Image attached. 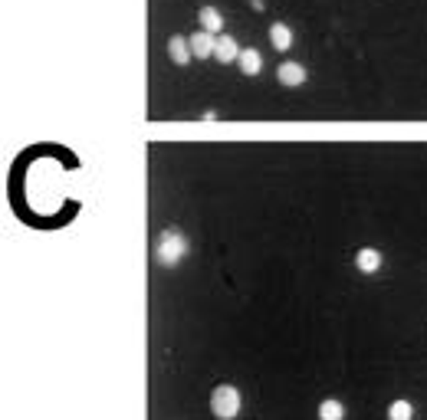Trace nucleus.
Wrapping results in <instances>:
<instances>
[{"mask_svg": "<svg viewBox=\"0 0 427 420\" xmlns=\"http://www.w3.org/2000/svg\"><path fill=\"white\" fill-rule=\"evenodd\" d=\"M188 249H191V243L184 240V233L164 230L158 237V243H155V259H158L161 266H178V263L188 256Z\"/></svg>", "mask_w": 427, "mask_h": 420, "instance_id": "f257e3e1", "label": "nucleus"}, {"mask_svg": "<svg viewBox=\"0 0 427 420\" xmlns=\"http://www.w3.org/2000/svg\"><path fill=\"white\" fill-rule=\"evenodd\" d=\"M211 410L217 420H234L240 414V391L234 384H217L211 394Z\"/></svg>", "mask_w": 427, "mask_h": 420, "instance_id": "f03ea898", "label": "nucleus"}, {"mask_svg": "<svg viewBox=\"0 0 427 420\" xmlns=\"http://www.w3.org/2000/svg\"><path fill=\"white\" fill-rule=\"evenodd\" d=\"M214 50H217V36L207 30H197L191 36V53L197 56V59H207V56H214Z\"/></svg>", "mask_w": 427, "mask_h": 420, "instance_id": "7ed1b4c3", "label": "nucleus"}, {"mask_svg": "<svg viewBox=\"0 0 427 420\" xmlns=\"http://www.w3.org/2000/svg\"><path fill=\"white\" fill-rule=\"evenodd\" d=\"M168 56L174 66H188L191 63V40H184V36H171L168 40Z\"/></svg>", "mask_w": 427, "mask_h": 420, "instance_id": "20e7f679", "label": "nucleus"}, {"mask_svg": "<svg viewBox=\"0 0 427 420\" xmlns=\"http://www.w3.org/2000/svg\"><path fill=\"white\" fill-rule=\"evenodd\" d=\"M276 75H279V82H283V86H302V82H306V69H302L299 63H293V59L279 63Z\"/></svg>", "mask_w": 427, "mask_h": 420, "instance_id": "39448f33", "label": "nucleus"}, {"mask_svg": "<svg viewBox=\"0 0 427 420\" xmlns=\"http://www.w3.org/2000/svg\"><path fill=\"white\" fill-rule=\"evenodd\" d=\"M240 53H244V50H240V46H237V40L234 36H217V50H214V56H217V59H220V63H237V59H240Z\"/></svg>", "mask_w": 427, "mask_h": 420, "instance_id": "423d86ee", "label": "nucleus"}, {"mask_svg": "<svg viewBox=\"0 0 427 420\" xmlns=\"http://www.w3.org/2000/svg\"><path fill=\"white\" fill-rule=\"evenodd\" d=\"M355 266H358L362 273H378L382 270V253H378L374 247L358 249V253H355Z\"/></svg>", "mask_w": 427, "mask_h": 420, "instance_id": "0eeeda50", "label": "nucleus"}, {"mask_svg": "<svg viewBox=\"0 0 427 420\" xmlns=\"http://www.w3.org/2000/svg\"><path fill=\"white\" fill-rule=\"evenodd\" d=\"M270 43L276 46L279 53H286L289 46H293V30H289L286 23H273L270 27Z\"/></svg>", "mask_w": 427, "mask_h": 420, "instance_id": "6e6552de", "label": "nucleus"}, {"mask_svg": "<svg viewBox=\"0 0 427 420\" xmlns=\"http://www.w3.org/2000/svg\"><path fill=\"white\" fill-rule=\"evenodd\" d=\"M201 27L207 33H214V36H217V33L224 30V17H220V10H217V7H211V3H207V7H201Z\"/></svg>", "mask_w": 427, "mask_h": 420, "instance_id": "1a4fd4ad", "label": "nucleus"}, {"mask_svg": "<svg viewBox=\"0 0 427 420\" xmlns=\"http://www.w3.org/2000/svg\"><path fill=\"white\" fill-rule=\"evenodd\" d=\"M237 63H240V73H244V75H256L260 69H263V56L256 53V50H244Z\"/></svg>", "mask_w": 427, "mask_h": 420, "instance_id": "9d476101", "label": "nucleus"}, {"mask_svg": "<svg viewBox=\"0 0 427 420\" xmlns=\"http://www.w3.org/2000/svg\"><path fill=\"white\" fill-rule=\"evenodd\" d=\"M345 417V407L339 400H322L319 404V420H342Z\"/></svg>", "mask_w": 427, "mask_h": 420, "instance_id": "9b49d317", "label": "nucleus"}, {"mask_svg": "<svg viewBox=\"0 0 427 420\" xmlns=\"http://www.w3.org/2000/svg\"><path fill=\"white\" fill-rule=\"evenodd\" d=\"M388 420H414V407H411L407 400H395V404L388 407Z\"/></svg>", "mask_w": 427, "mask_h": 420, "instance_id": "f8f14e48", "label": "nucleus"}]
</instances>
